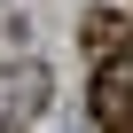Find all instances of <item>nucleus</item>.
Returning a JSON list of instances; mask_svg holds the SVG:
<instances>
[{"mask_svg":"<svg viewBox=\"0 0 133 133\" xmlns=\"http://www.w3.org/2000/svg\"><path fill=\"white\" fill-rule=\"evenodd\" d=\"M78 47L102 63V71H110V63H133V16H125V8H86Z\"/></svg>","mask_w":133,"mask_h":133,"instance_id":"obj_1","label":"nucleus"},{"mask_svg":"<svg viewBox=\"0 0 133 133\" xmlns=\"http://www.w3.org/2000/svg\"><path fill=\"white\" fill-rule=\"evenodd\" d=\"M39 94H47V78H39V71H24V78L8 71V78H0V110H8V117H31V110H39Z\"/></svg>","mask_w":133,"mask_h":133,"instance_id":"obj_2","label":"nucleus"}]
</instances>
